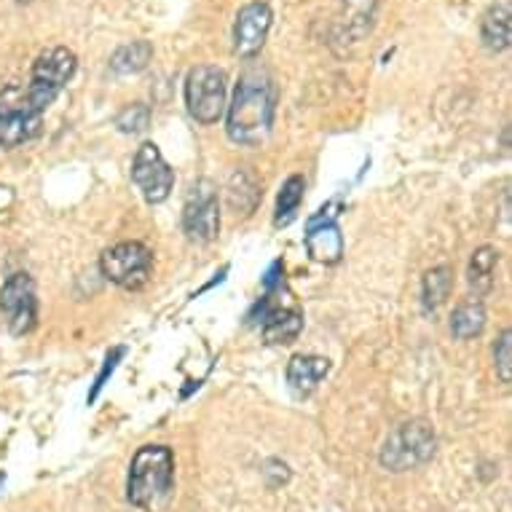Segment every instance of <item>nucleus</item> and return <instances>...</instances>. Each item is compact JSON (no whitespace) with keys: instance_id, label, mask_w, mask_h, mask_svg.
Masks as SVG:
<instances>
[{"instance_id":"1","label":"nucleus","mask_w":512,"mask_h":512,"mask_svg":"<svg viewBox=\"0 0 512 512\" xmlns=\"http://www.w3.org/2000/svg\"><path fill=\"white\" fill-rule=\"evenodd\" d=\"M274 81L266 70H244L228 105V137L239 145H263L274 126Z\"/></svg>"},{"instance_id":"2","label":"nucleus","mask_w":512,"mask_h":512,"mask_svg":"<svg viewBox=\"0 0 512 512\" xmlns=\"http://www.w3.org/2000/svg\"><path fill=\"white\" fill-rule=\"evenodd\" d=\"M175 486V456L167 445H143L129 467L126 499L140 510L159 512Z\"/></svg>"},{"instance_id":"3","label":"nucleus","mask_w":512,"mask_h":512,"mask_svg":"<svg viewBox=\"0 0 512 512\" xmlns=\"http://www.w3.org/2000/svg\"><path fill=\"white\" fill-rule=\"evenodd\" d=\"M435 429L424 419H411L395 427L381 445V467L389 472H408L435 456Z\"/></svg>"},{"instance_id":"4","label":"nucleus","mask_w":512,"mask_h":512,"mask_svg":"<svg viewBox=\"0 0 512 512\" xmlns=\"http://www.w3.org/2000/svg\"><path fill=\"white\" fill-rule=\"evenodd\" d=\"M76 68L78 59L68 46H51V49L41 51L30 70V84L25 92L27 102L46 113L51 102L57 100L62 89L68 86Z\"/></svg>"},{"instance_id":"5","label":"nucleus","mask_w":512,"mask_h":512,"mask_svg":"<svg viewBox=\"0 0 512 512\" xmlns=\"http://www.w3.org/2000/svg\"><path fill=\"white\" fill-rule=\"evenodd\" d=\"M228 78L226 70L215 65H199L185 81V105L199 124H218L226 113Z\"/></svg>"},{"instance_id":"6","label":"nucleus","mask_w":512,"mask_h":512,"mask_svg":"<svg viewBox=\"0 0 512 512\" xmlns=\"http://www.w3.org/2000/svg\"><path fill=\"white\" fill-rule=\"evenodd\" d=\"M102 277L124 290H140L153 274V252L140 242H121L102 252Z\"/></svg>"},{"instance_id":"7","label":"nucleus","mask_w":512,"mask_h":512,"mask_svg":"<svg viewBox=\"0 0 512 512\" xmlns=\"http://www.w3.org/2000/svg\"><path fill=\"white\" fill-rule=\"evenodd\" d=\"M132 180L148 204L167 202L175 185V172L169 169L161 151L153 143H143L137 148L132 161Z\"/></svg>"},{"instance_id":"8","label":"nucleus","mask_w":512,"mask_h":512,"mask_svg":"<svg viewBox=\"0 0 512 512\" xmlns=\"http://www.w3.org/2000/svg\"><path fill=\"white\" fill-rule=\"evenodd\" d=\"M0 311L9 319V330L14 336H27L38 322V298L35 282L30 274H14L0 287Z\"/></svg>"},{"instance_id":"9","label":"nucleus","mask_w":512,"mask_h":512,"mask_svg":"<svg viewBox=\"0 0 512 512\" xmlns=\"http://www.w3.org/2000/svg\"><path fill=\"white\" fill-rule=\"evenodd\" d=\"M183 228L191 242L207 244L212 242L220 231V210L218 196L212 191V185L207 180L196 183L191 188V194L185 199L183 207Z\"/></svg>"},{"instance_id":"10","label":"nucleus","mask_w":512,"mask_h":512,"mask_svg":"<svg viewBox=\"0 0 512 512\" xmlns=\"http://www.w3.org/2000/svg\"><path fill=\"white\" fill-rule=\"evenodd\" d=\"M43 110L33 108L22 94L19 100L0 105V148H19L41 135Z\"/></svg>"},{"instance_id":"11","label":"nucleus","mask_w":512,"mask_h":512,"mask_svg":"<svg viewBox=\"0 0 512 512\" xmlns=\"http://www.w3.org/2000/svg\"><path fill=\"white\" fill-rule=\"evenodd\" d=\"M271 9L263 0H252L239 9L234 22V51L239 57L252 59L266 43V35L271 30Z\"/></svg>"},{"instance_id":"12","label":"nucleus","mask_w":512,"mask_h":512,"mask_svg":"<svg viewBox=\"0 0 512 512\" xmlns=\"http://www.w3.org/2000/svg\"><path fill=\"white\" fill-rule=\"evenodd\" d=\"M263 338L266 344H293L303 330V314L298 309H282L277 303L266 301L261 311Z\"/></svg>"},{"instance_id":"13","label":"nucleus","mask_w":512,"mask_h":512,"mask_svg":"<svg viewBox=\"0 0 512 512\" xmlns=\"http://www.w3.org/2000/svg\"><path fill=\"white\" fill-rule=\"evenodd\" d=\"M330 373L328 357H314V354H295L287 365V384L298 397L311 395L322 378Z\"/></svg>"},{"instance_id":"14","label":"nucleus","mask_w":512,"mask_h":512,"mask_svg":"<svg viewBox=\"0 0 512 512\" xmlns=\"http://www.w3.org/2000/svg\"><path fill=\"white\" fill-rule=\"evenodd\" d=\"M306 250H309V255L314 261L325 263V266H333V263L341 261V255H344V239H341V231H338L336 220L309 226Z\"/></svg>"},{"instance_id":"15","label":"nucleus","mask_w":512,"mask_h":512,"mask_svg":"<svg viewBox=\"0 0 512 512\" xmlns=\"http://www.w3.org/2000/svg\"><path fill=\"white\" fill-rule=\"evenodd\" d=\"M510 27H512L510 0L494 3V6L486 11V17H483V25H480V38H483V43H486V49L491 51L510 49V41H512Z\"/></svg>"},{"instance_id":"16","label":"nucleus","mask_w":512,"mask_h":512,"mask_svg":"<svg viewBox=\"0 0 512 512\" xmlns=\"http://www.w3.org/2000/svg\"><path fill=\"white\" fill-rule=\"evenodd\" d=\"M486 328V306L480 301H464L456 306L454 317H451V333L459 341L475 338Z\"/></svg>"},{"instance_id":"17","label":"nucleus","mask_w":512,"mask_h":512,"mask_svg":"<svg viewBox=\"0 0 512 512\" xmlns=\"http://www.w3.org/2000/svg\"><path fill=\"white\" fill-rule=\"evenodd\" d=\"M376 3L378 0H344V17H341V25H344L346 41L357 43L362 35L368 33L370 25H373Z\"/></svg>"},{"instance_id":"18","label":"nucleus","mask_w":512,"mask_h":512,"mask_svg":"<svg viewBox=\"0 0 512 512\" xmlns=\"http://www.w3.org/2000/svg\"><path fill=\"white\" fill-rule=\"evenodd\" d=\"M496 266H499V252L494 247H480L472 252L470 269H467V279L475 293H488L494 287Z\"/></svg>"},{"instance_id":"19","label":"nucleus","mask_w":512,"mask_h":512,"mask_svg":"<svg viewBox=\"0 0 512 512\" xmlns=\"http://www.w3.org/2000/svg\"><path fill=\"white\" fill-rule=\"evenodd\" d=\"M153 57V46L148 41H135L126 43L113 54L110 59V68L118 76H132V73H140V70L148 68V62Z\"/></svg>"},{"instance_id":"20","label":"nucleus","mask_w":512,"mask_h":512,"mask_svg":"<svg viewBox=\"0 0 512 512\" xmlns=\"http://www.w3.org/2000/svg\"><path fill=\"white\" fill-rule=\"evenodd\" d=\"M303 191H306V183H303L301 175L287 177V183L282 185L277 199V212H274V223L277 226H290L298 215V207L303 202Z\"/></svg>"},{"instance_id":"21","label":"nucleus","mask_w":512,"mask_h":512,"mask_svg":"<svg viewBox=\"0 0 512 512\" xmlns=\"http://www.w3.org/2000/svg\"><path fill=\"white\" fill-rule=\"evenodd\" d=\"M454 287V271L448 266H437L424 274V309L435 311L445 303V298L451 295Z\"/></svg>"},{"instance_id":"22","label":"nucleus","mask_w":512,"mask_h":512,"mask_svg":"<svg viewBox=\"0 0 512 512\" xmlns=\"http://www.w3.org/2000/svg\"><path fill=\"white\" fill-rule=\"evenodd\" d=\"M244 196H250V202L258 204V199H261V185H258V180L250 172H236L231 177V183H228V204H231V210H236V215L242 212Z\"/></svg>"},{"instance_id":"23","label":"nucleus","mask_w":512,"mask_h":512,"mask_svg":"<svg viewBox=\"0 0 512 512\" xmlns=\"http://www.w3.org/2000/svg\"><path fill=\"white\" fill-rule=\"evenodd\" d=\"M494 365L496 376L502 378V384H510L512 381V333L504 330L499 341L494 344Z\"/></svg>"},{"instance_id":"24","label":"nucleus","mask_w":512,"mask_h":512,"mask_svg":"<svg viewBox=\"0 0 512 512\" xmlns=\"http://www.w3.org/2000/svg\"><path fill=\"white\" fill-rule=\"evenodd\" d=\"M148 121H151V110L145 108V105H129V108L118 116V126H121V132H132V135H137V132H143L145 126H148Z\"/></svg>"},{"instance_id":"25","label":"nucleus","mask_w":512,"mask_h":512,"mask_svg":"<svg viewBox=\"0 0 512 512\" xmlns=\"http://www.w3.org/2000/svg\"><path fill=\"white\" fill-rule=\"evenodd\" d=\"M121 357H124V346H118V349H113V352L108 354V360H105V365H102L100 376H97V381H94L92 392H89V397H86V400H89V405H92L94 400L100 397L102 387H105V381H108L110 373L116 370V365H118V360H121Z\"/></svg>"},{"instance_id":"26","label":"nucleus","mask_w":512,"mask_h":512,"mask_svg":"<svg viewBox=\"0 0 512 512\" xmlns=\"http://www.w3.org/2000/svg\"><path fill=\"white\" fill-rule=\"evenodd\" d=\"M17 3H30V0H17Z\"/></svg>"}]
</instances>
